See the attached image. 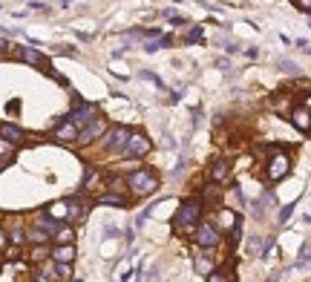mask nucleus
<instances>
[{
    "label": "nucleus",
    "instance_id": "19",
    "mask_svg": "<svg viewBox=\"0 0 311 282\" xmlns=\"http://www.w3.org/2000/svg\"><path fill=\"white\" fill-rule=\"evenodd\" d=\"M49 216H55V219H66V216H69V208H66V202L49 204Z\"/></svg>",
    "mask_w": 311,
    "mask_h": 282
},
{
    "label": "nucleus",
    "instance_id": "9",
    "mask_svg": "<svg viewBox=\"0 0 311 282\" xmlns=\"http://www.w3.org/2000/svg\"><path fill=\"white\" fill-rule=\"evenodd\" d=\"M101 133H104V121L101 118H95V121H89L87 127H81L78 130V141L81 144H89V141H95Z\"/></svg>",
    "mask_w": 311,
    "mask_h": 282
},
{
    "label": "nucleus",
    "instance_id": "16",
    "mask_svg": "<svg viewBox=\"0 0 311 282\" xmlns=\"http://www.w3.org/2000/svg\"><path fill=\"white\" fill-rule=\"evenodd\" d=\"M52 256H55V262H72L75 259V248L72 245H58L55 251H52Z\"/></svg>",
    "mask_w": 311,
    "mask_h": 282
},
{
    "label": "nucleus",
    "instance_id": "11",
    "mask_svg": "<svg viewBox=\"0 0 311 282\" xmlns=\"http://www.w3.org/2000/svg\"><path fill=\"white\" fill-rule=\"evenodd\" d=\"M55 138H58V141H64V144H72V141H78V127H75L69 118H66L64 124H58V127H55Z\"/></svg>",
    "mask_w": 311,
    "mask_h": 282
},
{
    "label": "nucleus",
    "instance_id": "14",
    "mask_svg": "<svg viewBox=\"0 0 311 282\" xmlns=\"http://www.w3.org/2000/svg\"><path fill=\"white\" fill-rule=\"evenodd\" d=\"M291 121H294V127H297V130H303V133H308V121H311V109H305V107H297L294 112H291Z\"/></svg>",
    "mask_w": 311,
    "mask_h": 282
},
{
    "label": "nucleus",
    "instance_id": "18",
    "mask_svg": "<svg viewBox=\"0 0 311 282\" xmlns=\"http://www.w3.org/2000/svg\"><path fill=\"white\" fill-rule=\"evenodd\" d=\"M167 46H170V37H159V41H147L144 52H159V49H167Z\"/></svg>",
    "mask_w": 311,
    "mask_h": 282
},
{
    "label": "nucleus",
    "instance_id": "15",
    "mask_svg": "<svg viewBox=\"0 0 311 282\" xmlns=\"http://www.w3.org/2000/svg\"><path fill=\"white\" fill-rule=\"evenodd\" d=\"M208 282H236V276H233L231 268H222V271H216V268H213V271L208 274Z\"/></svg>",
    "mask_w": 311,
    "mask_h": 282
},
{
    "label": "nucleus",
    "instance_id": "31",
    "mask_svg": "<svg viewBox=\"0 0 311 282\" xmlns=\"http://www.w3.org/2000/svg\"><path fill=\"white\" fill-rule=\"evenodd\" d=\"M305 109H311V95H305Z\"/></svg>",
    "mask_w": 311,
    "mask_h": 282
},
{
    "label": "nucleus",
    "instance_id": "30",
    "mask_svg": "<svg viewBox=\"0 0 311 282\" xmlns=\"http://www.w3.org/2000/svg\"><path fill=\"white\" fill-rule=\"evenodd\" d=\"M6 49H9V46H6V41H3V37H0V58H3V55H6Z\"/></svg>",
    "mask_w": 311,
    "mask_h": 282
},
{
    "label": "nucleus",
    "instance_id": "22",
    "mask_svg": "<svg viewBox=\"0 0 311 282\" xmlns=\"http://www.w3.org/2000/svg\"><path fill=\"white\" fill-rule=\"evenodd\" d=\"M297 265H311V245H303V253H300Z\"/></svg>",
    "mask_w": 311,
    "mask_h": 282
},
{
    "label": "nucleus",
    "instance_id": "32",
    "mask_svg": "<svg viewBox=\"0 0 311 282\" xmlns=\"http://www.w3.org/2000/svg\"><path fill=\"white\" fill-rule=\"evenodd\" d=\"M35 282H46V276H44V274H38V279H35Z\"/></svg>",
    "mask_w": 311,
    "mask_h": 282
},
{
    "label": "nucleus",
    "instance_id": "12",
    "mask_svg": "<svg viewBox=\"0 0 311 282\" xmlns=\"http://www.w3.org/2000/svg\"><path fill=\"white\" fill-rule=\"evenodd\" d=\"M0 136L6 138V141H12V144H23L26 133L21 127H15V124H0Z\"/></svg>",
    "mask_w": 311,
    "mask_h": 282
},
{
    "label": "nucleus",
    "instance_id": "6",
    "mask_svg": "<svg viewBox=\"0 0 311 282\" xmlns=\"http://www.w3.org/2000/svg\"><path fill=\"white\" fill-rule=\"evenodd\" d=\"M193 242L199 248H216L219 245V231L213 224H199V231L193 233Z\"/></svg>",
    "mask_w": 311,
    "mask_h": 282
},
{
    "label": "nucleus",
    "instance_id": "28",
    "mask_svg": "<svg viewBox=\"0 0 311 282\" xmlns=\"http://www.w3.org/2000/svg\"><path fill=\"white\" fill-rule=\"evenodd\" d=\"M294 6L300 9V12H311V0H294Z\"/></svg>",
    "mask_w": 311,
    "mask_h": 282
},
{
    "label": "nucleus",
    "instance_id": "24",
    "mask_svg": "<svg viewBox=\"0 0 311 282\" xmlns=\"http://www.w3.org/2000/svg\"><path fill=\"white\" fill-rule=\"evenodd\" d=\"M294 208H297V204H285V208L280 210V222H288L291 213H294Z\"/></svg>",
    "mask_w": 311,
    "mask_h": 282
},
{
    "label": "nucleus",
    "instance_id": "7",
    "mask_svg": "<svg viewBox=\"0 0 311 282\" xmlns=\"http://www.w3.org/2000/svg\"><path fill=\"white\" fill-rule=\"evenodd\" d=\"M127 138H130V130L127 127H113V130L107 133V150L109 153H121L124 147H127Z\"/></svg>",
    "mask_w": 311,
    "mask_h": 282
},
{
    "label": "nucleus",
    "instance_id": "1",
    "mask_svg": "<svg viewBox=\"0 0 311 282\" xmlns=\"http://www.w3.org/2000/svg\"><path fill=\"white\" fill-rule=\"evenodd\" d=\"M199 219H202V202L188 199V202H185L179 210H176L173 228H176V231H181V233H188V231H193L196 224H199Z\"/></svg>",
    "mask_w": 311,
    "mask_h": 282
},
{
    "label": "nucleus",
    "instance_id": "3",
    "mask_svg": "<svg viewBox=\"0 0 311 282\" xmlns=\"http://www.w3.org/2000/svg\"><path fill=\"white\" fill-rule=\"evenodd\" d=\"M98 118V107L95 104H89V101H81V98H75V107H72V112H69V121L75 124V127H87L89 121H95Z\"/></svg>",
    "mask_w": 311,
    "mask_h": 282
},
{
    "label": "nucleus",
    "instance_id": "27",
    "mask_svg": "<svg viewBox=\"0 0 311 282\" xmlns=\"http://www.w3.org/2000/svg\"><path fill=\"white\" fill-rule=\"evenodd\" d=\"M193 41H202V29H199V26L188 32V44H193Z\"/></svg>",
    "mask_w": 311,
    "mask_h": 282
},
{
    "label": "nucleus",
    "instance_id": "29",
    "mask_svg": "<svg viewBox=\"0 0 311 282\" xmlns=\"http://www.w3.org/2000/svg\"><path fill=\"white\" fill-rule=\"evenodd\" d=\"M12 242H15V245H17V242H23V233L15 231V233H12Z\"/></svg>",
    "mask_w": 311,
    "mask_h": 282
},
{
    "label": "nucleus",
    "instance_id": "17",
    "mask_svg": "<svg viewBox=\"0 0 311 282\" xmlns=\"http://www.w3.org/2000/svg\"><path fill=\"white\" fill-rule=\"evenodd\" d=\"M196 271H199L202 276H208L210 271H213V262H210L208 253H199V256H196Z\"/></svg>",
    "mask_w": 311,
    "mask_h": 282
},
{
    "label": "nucleus",
    "instance_id": "4",
    "mask_svg": "<svg viewBox=\"0 0 311 282\" xmlns=\"http://www.w3.org/2000/svg\"><path fill=\"white\" fill-rule=\"evenodd\" d=\"M288 173H291V159L285 156V153H274V156L268 159V164H265L268 181H280V179H285Z\"/></svg>",
    "mask_w": 311,
    "mask_h": 282
},
{
    "label": "nucleus",
    "instance_id": "13",
    "mask_svg": "<svg viewBox=\"0 0 311 282\" xmlns=\"http://www.w3.org/2000/svg\"><path fill=\"white\" fill-rule=\"evenodd\" d=\"M17 55H21L26 64H32V66H46V58L35 49V46H21V52H17Z\"/></svg>",
    "mask_w": 311,
    "mask_h": 282
},
{
    "label": "nucleus",
    "instance_id": "8",
    "mask_svg": "<svg viewBox=\"0 0 311 282\" xmlns=\"http://www.w3.org/2000/svg\"><path fill=\"white\" fill-rule=\"evenodd\" d=\"M219 224H222V231L231 233V242H236V239H239V216H236V213L228 210V208H222V210H219Z\"/></svg>",
    "mask_w": 311,
    "mask_h": 282
},
{
    "label": "nucleus",
    "instance_id": "34",
    "mask_svg": "<svg viewBox=\"0 0 311 282\" xmlns=\"http://www.w3.org/2000/svg\"><path fill=\"white\" fill-rule=\"evenodd\" d=\"M69 282H78V279H69Z\"/></svg>",
    "mask_w": 311,
    "mask_h": 282
},
{
    "label": "nucleus",
    "instance_id": "35",
    "mask_svg": "<svg viewBox=\"0 0 311 282\" xmlns=\"http://www.w3.org/2000/svg\"><path fill=\"white\" fill-rule=\"evenodd\" d=\"M308 130H311V121H308Z\"/></svg>",
    "mask_w": 311,
    "mask_h": 282
},
{
    "label": "nucleus",
    "instance_id": "10",
    "mask_svg": "<svg viewBox=\"0 0 311 282\" xmlns=\"http://www.w3.org/2000/svg\"><path fill=\"white\" fill-rule=\"evenodd\" d=\"M228 179H231V161L228 159L213 161V167H210V181H213V184H225Z\"/></svg>",
    "mask_w": 311,
    "mask_h": 282
},
{
    "label": "nucleus",
    "instance_id": "33",
    "mask_svg": "<svg viewBox=\"0 0 311 282\" xmlns=\"http://www.w3.org/2000/svg\"><path fill=\"white\" fill-rule=\"evenodd\" d=\"M303 49H305V52H308V55H311V46H308V44H305V46H303Z\"/></svg>",
    "mask_w": 311,
    "mask_h": 282
},
{
    "label": "nucleus",
    "instance_id": "20",
    "mask_svg": "<svg viewBox=\"0 0 311 282\" xmlns=\"http://www.w3.org/2000/svg\"><path fill=\"white\" fill-rule=\"evenodd\" d=\"M277 66H280L282 72H288V75H297V72H300V66H297L294 61H288V58H280V61H277Z\"/></svg>",
    "mask_w": 311,
    "mask_h": 282
},
{
    "label": "nucleus",
    "instance_id": "26",
    "mask_svg": "<svg viewBox=\"0 0 311 282\" xmlns=\"http://www.w3.org/2000/svg\"><path fill=\"white\" fill-rule=\"evenodd\" d=\"M12 141H6V138H0V156H9V153H12Z\"/></svg>",
    "mask_w": 311,
    "mask_h": 282
},
{
    "label": "nucleus",
    "instance_id": "25",
    "mask_svg": "<svg viewBox=\"0 0 311 282\" xmlns=\"http://www.w3.org/2000/svg\"><path fill=\"white\" fill-rule=\"evenodd\" d=\"M260 248H262V239H251V242H248V251H251V256H257V253H260Z\"/></svg>",
    "mask_w": 311,
    "mask_h": 282
},
{
    "label": "nucleus",
    "instance_id": "21",
    "mask_svg": "<svg viewBox=\"0 0 311 282\" xmlns=\"http://www.w3.org/2000/svg\"><path fill=\"white\" fill-rule=\"evenodd\" d=\"M26 239H29V242H35V245H46V239H49V236H46L44 231H38V228H35V231L26 233Z\"/></svg>",
    "mask_w": 311,
    "mask_h": 282
},
{
    "label": "nucleus",
    "instance_id": "5",
    "mask_svg": "<svg viewBox=\"0 0 311 282\" xmlns=\"http://www.w3.org/2000/svg\"><path fill=\"white\" fill-rule=\"evenodd\" d=\"M124 156L127 159H141V156H147L150 153V138L144 136V133H130V138H127V147H124Z\"/></svg>",
    "mask_w": 311,
    "mask_h": 282
},
{
    "label": "nucleus",
    "instance_id": "2",
    "mask_svg": "<svg viewBox=\"0 0 311 282\" xmlns=\"http://www.w3.org/2000/svg\"><path fill=\"white\" fill-rule=\"evenodd\" d=\"M130 190L136 196H150V193L159 190V179H156L153 170H136V173L130 176Z\"/></svg>",
    "mask_w": 311,
    "mask_h": 282
},
{
    "label": "nucleus",
    "instance_id": "23",
    "mask_svg": "<svg viewBox=\"0 0 311 282\" xmlns=\"http://www.w3.org/2000/svg\"><path fill=\"white\" fill-rule=\"evenodd\" d=\"M101 204H118V208H124V199L121 196H101Z\"/></svg>",
    "mask_w": 311,
    "mask_h": 282
}]
</instances>
